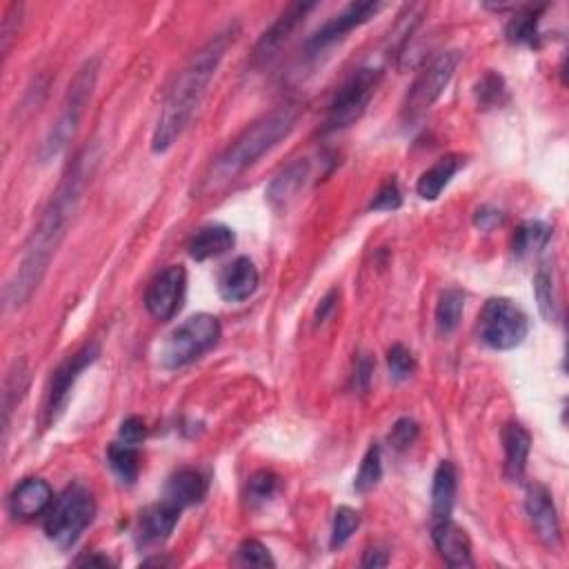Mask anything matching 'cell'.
<instances>
[{
  "label": "cell",
  "mask_w": 569,
  "mask_h": 569,
  "mask_svg": "<svg viewBox=\"0 0 569 569\" xmlns=\"http://www.w3.org/2000/svg\"><path fill=\"white\" fill-rule=\"evenodd\" d=\"M501 223H503V214L494 207H481L474 216V225L478 229H483V232H489V229H494L496 225H501Z\"/></svg>",
  "instance_id": "cell-41"
},
{
  "label": "cell",
  "mask_w": 569,
  "mask_h": 569,
  "mask_svg": "<svg viewBox=\"0 0 569 569\" xmlns=\"http://www.w3.org/2000/svg\"><path fill=\"white\" fill-rule=\"evenodd\" d=\"M118 434H121V441L138 445V443H141L143 438H145L147 427H145V423H143V418L129 416V418H125V421H123L121 432H118Z\"/></svg>",
  "instance_id": "cell-39"
},
{
  "label": "cell",
  "mask_w": 569,
  "mask_h": 569,
  "mask_svg": "<svg viewBox=\"0 0 569 569\" xmlns=\"http://www.w3.org/2000/svg\"><path fill=\"white\" fill-rule=\"evenodd\" d=\"M98 158L101 156H98L96 145H87L76 154L74 163L67 167L56 192L49 198L41 223H38L32 238L25 245L21 265L16 267L14 276L5 285L3 301L7 309L25 305L38 285L43 283L52 256L56 254L58 245L63 243L67 227L72 223L78 205H81L85 187L98 165Z\"/></svg>",
  "instance_id": "cell-1"
},
{
  "label": "cell",
  "mask_w": 569,
  "mask_h": 569,
  "mask_svg": "<svg viewBox=\"0 0 569 569\" xmlns=\"http://www.w3.org/2000/svg\"><path fill=\"white\" fill-rule=\"evenodd\" d=\"M387 365H389V374H392L396 381H405V378H409L414 372V356L407 347L394 345L387 352Z\"/></svg>",
  "instance_id": "cell-37"
},
{
  "label": "cell",
  "mask_w": 569,
  "mask_h": 569,
  "mask_svg": "<svg viewBox=\"0 0 569 569\" xmlns=\"http://www.w3.org/2000/svg\"><path fill=\"white\" fill-rule=\"evenodd\" d=\"M383 72L378 67H361L347 78L341 89L334 94L327 109L325 132H338L354 125L365 114V109L376 94V87L381 83Z\"/></svg>",
  "instance_id": "cell-7"
},
{
  "label": "cell",
  "mask_w": 569,
  "mask_h": 569,
  "mask_svg": "<svg viewBox=\"0 0 569 569\" xmlns=\"http://www.w3.org/2000/svg\"><path fill=\"white\" fill-rule=\"evenodd\" d=\"M309 174H312V165H309L307 158H298L292 165H287L281 174L274 176V181L267 187L265 196L269 205H272L276 212L287 209L307 185Z\"/></svg>",
  "instance_id": "cell-17"
},
{
  "label": "cell",
  "mask_w": 569,
  "mask_h": 569,
  "mask_svg": "<svg viewBox=\"0 0 569 569\" xmlns=\"http://www.w3.org/2000/svg\"><path fill=\"white\" fill-rule=\"evenodd\" d=\"M458 492V472L452 461H441L434 472L432 483V518L434 523L452 518V509Z\"/></svg>",
  "instance_id": "cell-21"
},
{
  "label": "cell",
  "mask_w": 569,
  "mask_h": 569,
  "mask_svg": "<svg viewBox=\"0 0 569 569\" xmlns=\"http://www.w3.org/2000/svg\"><path fill=\"white\" fill-rule=\"evenodd\" d=\"M232 34H218L209 41L203 49L192 56V61L185 65V69L178 74L176 85L169 89L165 98L163 112L158 116V123L152 136V152L165 154L172 147L185 127L192 123L198 105L203 103L207 94V87L216 76V69L221 65L223 56L229 47V38Z\"/></svg>",
  "instance_id": "cell-2"
},
{
  "label": "cell",
  "mask_w": 569,
  "mask_h": 569,
  "mask_svg": "<svg viewBox=\"0 0 569 569\" xmlns=\"http://www.w3.org/2000/svg\"><path fill=\"white\" fill-rule=\"evenodd\" d=\"M401 203H403L401 189H398V183L392 178V181H387L381 189H378L374 201L369 203V209H374V212H396Z\"/></svg>",
  "instance_id": "cell-38"
},
{
  "label": "cell",
  "mask_w": 569,
  "mask_h": 569,
  "mask_svg": "<svg viewBox=\"0 0 569 569\" xmlns=\"http://www.w3.org/2000/svg\"><path fill=\"white\" fill-rule=\"evenodd\" d=\"M338 296H341V292H338V289H332V292H329L323 301H321V305H318V309H316V325H321V323H325L327 318H329V314L334 312L336 309V303H338Z\"/></svg>",
  "instance_id": "cell-43"
},
{
  "label": "cell",
  "mask_w": 569,
  "mask_h": 569,
  "mask_svg": "<svg viewBox=\"0 0 569 569\" xmlns=\"http://www.w3.org/2000/svg\"><path fill=\"white\" fill-rule=\"evenodd\" d=\"M21 12H23V5H12L5 12V18H3V52L5 54L9 52V41H12L14 32H16L14 23L21 21Z\"/></svg>",
  "instance_id": "cell-40"
},
{
  "label": "cell",
  "mask_w": 569,
  "mask_h": 569,
  "mask_svg": "<svg viewBox=\"0 0 569 569\" xmlns=\"http://www.w3.org/2000/svg\"><path fill=\"white\" fill-rule=\"evenodd\" d=\"M361 527V516H358L356 509L352 507H338V512L334 516V527H332V549L343 547L349 538L354 536L356 529Z\"/></svg>",
  "instance_id": "cell-32"
},
{
  "label": "cell",
  "mask_w": 569,
  "mask_h": 569,
  "mask_svg": "<svg viewBox=\"0 0 569 569\" xmlns=\"http://www.w3.org/2000/svg\"><path fill=\"white\" fill-rule=\"evenodd\" d=\"M236 236L232 227L227 225H205L192 236L187 249L194 261H209V258H218L227 254L234 247Z\"/></svg>",
  "instance_id": "cell-20"
},
{
  "label": "cell",
  "mask_w": 569,
  "mask_h": 569,
  "mask_svg": "<svg viewBox=\"0 0 569 569\" xmlns=\"http://www.w3.org/2000/svg\"><path fill=\"white\" fill-rule=\"evenodd\" d=\"M221 338V323L212 314L189 316L183 325H178L161 347V365L178 369L209 352Z\"/></svg>",
  "instance_id": "cell-6"
},
{
  "label": "cell",
  "mask_w": 569,
  "mask_h": 569,
  "mask_svg": "<svg viewBox=\"0 0 569 569\" xmlns=\"http://www.w3.org/2000/svg\"><path fill=\"white\" fill-rule=\"evenodd\" d=\"M29 385V374L25 363H16L12 372H9L7 381H5V392H3V418H5V438H7V429H9V421H12V412L14 407L23 401V396L27 392Z\"/></svg>",
  "instance_id": "cell-29"
},
{
  "label": "cell",
  "mask_w": 569,
  "mask_h": 569,
  "mask_svg": "<svg viewBox=\"0 0 569 569\" xmlns=\"http://www.w3.org/2000/svg\"><path fill=\"white\" fill-rule=\"evenodd\" d=\"M298 121V112L294 107H278L272 114L263 116L252 127L229 145L223 156L218 158L212 167V174L205 178L207 189H216L229 181H236L238 176L247 172L249 167L256 165L261 158L272 152V149L294 132Z\"/></svg>",
  "instance_id": "cell-3"
},
{
  "label": "cell",
  "mask_w": 569,
  "mask_h": 569,
  "mask_svg": "<svg viewBox=\"0 0 569 569\" xmlns=\"http://www.w3.org/2000/svg\"><path fill=\"white\" fill-rule=\"evenodd\" d=\"M552 238V227L543 221H525L521 227L516 229V234L512 238V249L518 258L532 256L549 243Z\"/></svg>",
  "instance_id": "cell-26"
},
{
  "label": "cell",
  "mask_w": 569,
  "mask_h": 569,
  "mask_svg": "<svg viewBox=\"0 0 569 569\" xmlns=\"http://www.w3.org/2000/svg\"><path fill=\"white\" fill-rule=\"evenodd\" d=\"M476 96H478V105L483 107H494L503 103L505 96V83L503 78L498 74H487L481 83L476 87Z\"/></svg>",
  "instance_id": "cell-35"
},
{
  "label": "cell",
  "mask_w": 569,
  "mask_h": 569,
  "mask_svg": "<svg viewBox=\"0 0 569 569\" xmlns=\"http://www.w3.org/2000/svg\"><path fill=\"white\" fill-rule=\"evenodd\" d=\"M465 312V294L461 289H447L436 305V327L441 334H452L461 325Z\"/></svg>",
  "instance_id": "cell-28"
},
{
  "label": "cell",
  "mask_w": 569,
  "mask_h": 569,
  "mask_svg": "<svg viewBox=\"0 0 569 569\" xmlns=\"http://www.w3.org/2000/svg\"><path fill=\"white\" fill-rule=\"evenodd\" d=\"M545 7H525L518 12L507 25V41L514 45L538 47L541 45V32H538V21Z\"/></svg>",
  "instance_id": "cell-25"
},
{
  "label": "cell",
  "mask_w": 569,
  "mask_h": 569,
  "mask_svg": "<svg viewBox=\"0 0 569 569\" xmlns=\"http://www.w3.org/2000/svg\"><path fill=\"white\" fill-rule=\"evenodd\" d=\"M107 461L112 465L114 474L121 478V483L132 485L138 478V469H141V456H138V449L132 443L118 441L107 447Z\"/></svg>",
  "instance_id": "cell-27"
},
{
  "label": "cell",
  "mask_w": 569,
  "mask_h": 569,
  "mask_svg": "<svg viewBox=\"0 0 569 569\" xmlns=\"http://www.w3.org/2000/svg\"><path fill=\"white\" fill-rule=\"evenodd\" d=\"M503 445H505V469L507 476L518 481L525 474L529 449H532V436L527 429L518 423H509L503 429Z\"/></svg>",
  "instance_id": "cell-23"
},
{
  "label": "cell",
  "mask_w": 569,
  "mask_h": 569,
  "mask_svg": "<svg viewBox=\"0 0 569 569\" xmlns=\"http://www.w3.org/2000/svg\"><path fill=\"white\" fill-rule=\"evenodd\" d=\"M207 494V478L196 469H181L165 485L163 498L176 507H189L201 503Z\"/></svg>",
  "instance_id": "cell-22"
},
{
  "label": "cell",
  "mask_w": 569,
  "mask_h": 569,
  "mask_svg": "<svg viewBox=\"0 0 569 569\" xmlns=\"http://www.w3.org/2000/svg\"><path fill=\"white\" fill-rule=\"evenodd\" d=\"M187 289V274L181 265L163 269L145 292V307L156 321H172L183 307Z\"/></svg>",
  "instance_id": "cell-11"
},
{
  "label": "cell",
  "mask_w": 569,
  "mask_h": 569,
  "mask_svg": "<svg viewBox=\"0 0 569 569\" xmlns=\"http://www.w3.org/2000/svg\"><path fill=\"white\" fill-rule=\"evenodd\" d=\"M314 3H294L289 5L285 12L276 18V23L267 29L261 36V41L256 45V58L272 56L278 47H281L289 36L294 34V29L305 21V16L312 12Z\"/></svg>",
  "instance_id": "cell-18"
},
{
  "label": "cell",
  "mask_w": 569,
  "mask_h": 569,
  "mask_svg": "<svg viewBox=\"0 0 569 569\" xmlns=\"http://www.w3.org/2000/svg\"><path fill=\"white\" fill-rule=\"evenodd\" d=\"M372 372H374V363H372V358L363 356L361 361H358V365H356V376H354L356 389H361V392H367V389H369V383H372Z\"/></svg>",
  "instance_id": "cell-42"
},
{
  "label": "cell",
  "mask_w": 569,
  "mask_h": 569,
  "mask_svg": "<svg viewBox=\"0 0 569 569\" xmlns=\"http://www.w3.org/2000/svg\"><path fill=\"white\" fill-rule=\"evenodd\" d=\"M54 505V492L43 478H27L9 496V512L21 521L45 516Z\"/></svg>",
  "instance_id": "cell-14"
},
{
  "label": "cell",
  "mask_w": 569,
  "mask_h": 569,
  "mask_svg": "<svg viewBox=\"0 0 569 569\" xmlns=\"http://www.w3.org/2000/svg\"><path fill=\"white\" fill-rule=\"evenodd\" d=\"M98 356H101V345L94 341L85 343L81 349H78V352H74L61 367L56 369L52 385H49L47 407H45L49 425L56 423L58 418L63 416L76 381L81 378V374L87 367H92L98 361Z\"/></svg>",
  "instance_id": "cell-10"
},
{
  "label": "cell",
  "mask_w": 569,
  "mask_h": 569,
  "mask_svg": "<svg viewBox=\"0 0 569 569\" xmlns=\"http://www.w3.org/2000/svg\"><path fill=\"white\" fill-rule=\"evenodd\" d=\"M96 516V501L85 485H72L56 498L45 514V534L61 549L78 543Z\"/></svg>",
  "instance_id": "cell-5"
},
{
  "label": "cell",
  "mask_w": 569,
  "mask_h": 569,
  "mask_svg": "<svg viewBox=\"0 0 569 569\" xmlns=\"http://www.w3.org/2000/svg\"><path fill=\"white\" fill-rule=\"evenodd\" d=\"M78 565H101V567H109V565H114V563L109 561L107 556H87V558H81V561H78Z\"/></svg>",
  "instance_id": "cell-45"
},
{
  "label": "cell",
  "mask_w": 569,
  "mask_h": 569,
  "mask_svg": "<svg viewBox=\"0 0 569 569\" xmlns=\"http://www.w3.org/2000/svg\"><path fill=\"white\" fill-rule=\"evenodd\" d=\"M458 169H461V158L458 156H445L423 172V176L418 178L416 192L423 201H436L438 196L443 194V189L449 185V181L456 176Z\"/></svg>",
  "instance_id": "cell-24"
},
{
  "label": "cell",
  "mask_w": 569,
  "mask_h": 569,
  "mask_svg": "<svg viewBox=\"0 0 569 569\" xmlns=\"http://www.w3.org/2000/svg\"><path fill=\"white\" fill-rule=\"evenodd\" d=\"M363 567H385L387 565V554L381 549H367L363 556Z\"/></svg>",
  "instance_id": "cell-44"
},
{
  "label": "cell",
  "mask_w": 569,
  "mask_h": 569,
  "mask_svg": "<svg viewBox=\"0 0 569 569\" xmlns=\"http://www.w3.org/2000/svg\"><path fill=\"white\" fill-rule=\"evenodd\" d=\"M278 489V476L274 472H267V469H261L256 472L247 483V501L252 505H261L267 503L269 498L276 494Z\"/></svg>",
  "instance_id": "cell-33"
},
{
  "label": "cell",
  "mask_w": 569,
  "mask_h": 569,
  "mask_svg": "<svg viewBox=\"0 0 569 569\" xmlns=\"http://www.w3.org/2000/svg\"><path fill=\"white\" fill-rule=\"evenodd\" d=\"M534 292H536V301H538V309L547 323L558 321V301H556V287H554V276L552 269L547 265H543L538 269L534 276Z\"/></svg>",
  "instance_id": "cell-30"
},
{
  "label": "cell",
  "mask_w": 569,
  "mask_h": 569,
  "mask_svg": "<svg viewBox=\"0 0 569 569\" xmlns=\"http://www.w3.org/2000/svg\"><path fill=\"white\" fill-rule=\"evenodd\" d=\"M181 512H183L181 507L165 501V498L161 503L149 507L141 516V527H138V538H141V543L152 545L167 541L169 534L174 532L178 518H181Z\"/></svg>",
  "instance_id": "cell-19"
},
{
  "label": "cell",
  "mask_w": 569,
  "mask_h": 569,
  "mask_svg": "<svg viewBox=\"0 0 569 569\" xmlns=\"http://www.w3.org/2000/svg\"><path fill=\"white\" fill-rule=\"evenodd\" d=\"M418 423L414 418H401V421H396L392 432H389V445H392L396 452H405V449L412 447L418 438Z\"/></svg>",
  "instance_id": "cell-36"
},
{
  "label": "cell",
  "mask_w": 569,
  "mask_h": 569,
  "mask_svg": "<svg viewBox=\"0 0 569 569\" xmlns=\"http://www.w3.org/2000/svg\"><path fill=\"white\" fill-rule=\"evenodd\" d=\"M432 538H434L436 549L441 552V556L445 558V563L449 567H472L474 565L469 536L465 529H461L452 521V518L434 523Z\"/></svg>",
  "instance_id": "cell-16"
},
{
  "label": "cell",
  "mask_w": 569,
  "mask_h": 569,
  "mask_svg": "<svg viewBox=\"0 0 569 569\" xmlns=\"http://www.w3.org/2000/svg\"><path fill=\"white\" fill-rule=\"evenodd\" d=\"M481 338L487 347L507 352L521 345L527 332V314L509 298H489L481 312Z\"/></svg>",
  "instance_id": "cell-8"
},
{
  "label": "cell",
  "mask_w": 569,
  "mask_h": 569,
  "mask_svg": "<svg viewBox=\"0 0 569 569\" xmlns=\"http://www.w3.org/2000/svg\"><path fill=\"white\" fill-rule=\"evenodd\" d=\"M258 283H261V276H258L254 261L241 256L223 269L221 278H218V294L227 303H243L249 296H254Z\"/></svg>",
  "instance_id": "cell-15"
},
{
  "label": "cell",
  "mask_w": 569,
  "mask_h": 569,
  "mask_svg": "<svg viewBox=\"0 0 569 569\" xmlns=\"http://www.w3.org/2000/svg\"><path fill=\"white\" fill-rule=\"evenodd\" d=\"M383 3H376V0H367V3H352L347 5L341 14L334 16L332 21H327L318 32L307 41V49L312 54L323 52L325 47L334 45L345 38L349 32H354L356 27H361L365 23L372 21L374 16L383 12Z\"/></svg>",
  "instance_id": "cell-12"
},
{
  "label": "cell",
  "mask_w": 569,
  "mask_h": 569,
  "mask_svg": "<svg viewBox=\"0 0 569 569\" xmlns=\"http://www.w3.org/2000/svg\"><path fill=\"white\" fill-rule=\"evenodd\" d=\"M383 478V456H381V447L372 445L367 449V454L363 456V463L361 469H358V474L354 478V489L358 494H367L372 492V489L381 483Z\"/></svg>",
  "instance_id": "cell-31"
},
{
  "label": "cell",
  "mask_w": 569,
  "mask_h": 569,
  "mask_svg": "<svg viewBox=\"0 0 569 569\" xmlns=\"http://www.w3.org/2000/svg\"><path fill=\"white\" fill-rule=\"evenodd\" d=\"M463 54L458 49H452V52H443L438 54L432 63H429L418 78L414 81L412 89L407 94V103H405V112L409 116H416L425 112V109L432 107L438 98L443 96V92L447 89V85L452 83V78L456 74V67L461 63Z\"/></svg>",
  "instance_id": "cell-9"
},
{
  "label": "cell",
  "mask_w": 569,
  "mask_h": 569,
  "mask_svg": "<svg viewBox=\"0 0 569 569\" xmlns=\"http://www.w3.org/2000/svg\"><path fill=\"white\" fill-rule=\"evenodd\" d=\"M238 563L241 565H252V567H274V558L269 554V549L258 543V541H245L241 547L236 549Z\"/></svg>",
  "instance_id": "cell-34"
},
{
  "label": "cell",
  "mask_w": 569,
  "mask_h": 569,
  "mask_svg": "<svg viewBox=\"0 0 569 569\" xmlns=\"http://www.w3.org/2000/svg\"><path fill=\"white\" fill-rule=\"evenodd\" d=\"M98 69L101 67H98L96 58L87 61L81 69H78L76 78L67 89L61 114H58L56 123L47 132L45 141L41 145V152H38L41 163L54 161V158L61 156L65 152V147L72 143V138L78 132V125H81V118L85 114V107L89 103V98H92V94H94V87L98 81Z\"/></svg>",
  "instance_id": "cell-4"
},
{
  "label": "cell",
  "mask_w": 569,
  "mask_h": 569,
  "mask_svg": "<svg viewBox=\"0 0 569 569\" xmlns=\"http://www.w3.org/2000/svg\"><path fill=\"white\" fill-rule=\"evenodd\" d=\"M527 514L532 518V525L536 534L547 547H558L561 543V523H558V514L552 501V494L547 492L543 485H532L527 489Z\"/></svg>",
  "instance_id": "cell-13"
}]
</instances>
